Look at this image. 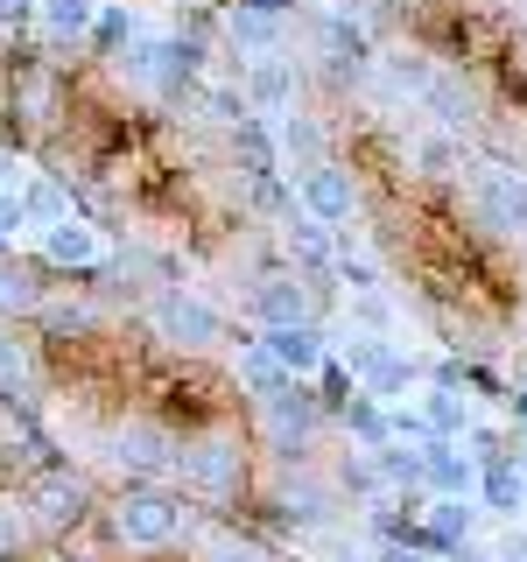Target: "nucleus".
I'll return each mask as SVG.
<instances>
[{
  "instance_id": "1",
  "label": "nucleus",
  "mask_w": 527,
  "mask_h": 562,
  "mask_svg": "<svg viewBox=\"0 0 527 562\" xmlns=\"http://www.w3.org/2000/svg\"><path fill=\"white\" fill-rule=\"evenodd\" d=\"M176 485L183 499H204V506H239L254 492V443H246L239 422H204V429H183L176 443Z\"/></svg>"
},
{
  "instance_id": "2",
  "label": "nucleus",
  "mask_w": 527,
  "mask_h": 562,
  "mask_svg": "<svg viewBox=\"0 0 527 562\" xmlns=\"http://www.w3.org/2000/svg\"><path fill=\"white\" fill-rule=\"evenodd\" d=\"M99 520H105V535L120 541V549H134V555H162L183 541V527H190V506H183V492L176 485H148V479H127L113 492V499H99Z\"/></svg>"
},
{
  "instance_id": "3",
  "label": "nucleus",
  "mask_w": 527,
  "mask_h": 562,
  "mask_svg": "<svg viewBox=\"0 0 527 562\" xmlns=\"http://www.w3.org/2000/svg\"><path fill=\"white\" fill-rule=\"evenodd\" d=\"M22 506H29V520H35V541H64V535H78V527L99 520L92 479L70 471V464H43V471H35V479L22 485Z\"/></svg>"
},
{
  "instance_id": "4",
  "label": "nucleus",
  "mask_w": 527,
  "mask_h": 562,
  "mask_svg": "<svg viewBox=\"0 0 527 562\" xmlns=\"http://www.w3.org/2000/svg\"><path fill=\"white\" fill-rule=\"evenodd\" d=\"M464 211L485 239H514L527 233V176L506 162H479L464 176Z\"/></svg>"
},
{
  "instance_id": "5",
  "label": "nucleus",
  "mask_w": 527,
  "mask_h": 562,
  "mask_svg": "<svg viewBox=\"0 0 527 562\" xmlns=\"http://www.w3.org/2000/svg\"><path fill=\"white\" fill-rule=\"evenodd\" d=\"M176 443H183V429L162 415H127L113 422V464L120 479H148V485H169L176 479Z\"/></svg>"
},
{
  "instance_id": "6",
  "label": "nucleus",
  "mask_w": 527,
  "mask_h": 562,
  "mask_svg": "<svg viewBox=\"0 0 527 562\" xmlns=\"http://www.w3.org/2000/svg\"><path fill=\"white\" fill-rule=\"evenodd\" d=\"M148 324H155V338L176 345V351H211V345L225 338V310H218V303H204V295H198V289H183V281L155 289Z\"/></svg>"
},
{
  "instance_id": "7",
  "label": "nucleus",
  "mask_w": 527,
  "mask_h": 562,
  "mask_svg": "<svg viewBox=\"0 0 527 562\" xmlns=\"http://www.w3.org/2000/svg\"><path fill=\"white\" fill-rule=\"evenodd\" d=\"M8 105H14V127H22V134H49L57 113H70V85L49 64H22V70H14Z\"/></svg>"
},
{
  "instance_id": "8",
  "label": "nucleus",
  "mask_w": 527,
  "mask_h": 562,
  "mask_svg": "<svg viewBox=\"0 0 527 562\" xmlns=\"http://www.w3.org/2000/svg\"><path fill=\"white\" fill-rule=\"evenodd\" d=\"M246 316H254L260 330L310 324V281H303V268H274V274L246 281Z\"/></svg>"
},
{
  "instance_id": "9",
  "label": "nucleus",
  "mask_w": 527,
  "mask_h": 562,
  "mask_svg": "<svg viewBox=\"0 0 527 562\" xmlns=\"http://www.w3.org/2000/svg\"><path fill=\"white\" fill-rule=\"evenodd\" d=\"M295 204L310 211V218H324V225H345L351 211H359V183H351V169L345 162H310V169H295Z\"/></svg>"
},
{
  "instance_id": "10",
  "label": "nucleus",
  "mask_w": 527,
  "mask_h": 562,
  "mask_svg": "<svg viewBox=\"0 0 527 562\" xmlns=\"http://www.w3.org/2000/svg\"><path fill=\"white\" fill-rule=\"evenodd\" d=\"M99 254H105L99 225L70 218V211H64L57 225H43V268H57V274H85V268H99Z\"/></svg>"
},
{
  "instance_id": "11",
  "label": "nucleus",
  "mask_w": 527,
  "mask_h": 562,
  "mask_svg": "<svg viewBox=\"0 0 527 562\" xmlns=\"http://www.w3.org/2000/svg\"><path fill=\"white\" fill-rule=\"evenodd\" d=\"M35 394H43V359L22 330L0 324V408H29Z\"/></svg>"
},
{
  "instance_id": "12",
  "label": "nucleus",
  "mask_w": 527,
  "mask_h": 562,
  "mask_svg": "<svg viewBox=\"0 0 527 562\" xmlns=\"http://www.w3.org/2000/svg\"><path fill=\"white\" fill-rule=\"evenodd\" d=\"M274 351V366L289 380H310V373H324V338H316L310 324H281V330H268V338H260Z\"/></svg>"
},
{
  "instance_id": "13",
  "label": "nucleus",
  "mask_w": 527,
  "mask_h": 562,
  "mask_svg": "<svg viewBox=\"0 0 527 562\" xmlns=\"http://www.w3.org/2000/svg\"><path fill=\"white\" fill-rule=\"evenodd\" d=\"M281 246L295 254V268H330L338 260V225L310 218V211H295L289 225H281Z\"/></svg>"
},
{
  "instance_id": "14",
  "label": "nucleus",
  "mask_w": 527,
  "mask_h": 562,
  "mask_svg": "<svg viewBox=\"0 0 527 562\" xmlns=\"http://www.w3.org/2000/svg\"><path fill=\"white\" fill-rule=\"evenodd\" d=\"M239 99H246V113H289V105H295V70L281 57H260Z\"/></svg>"
},
{
  "instance_id": "15",
  "label": "nucleus",
  "mask_w": 527,
  "mask_h": 562,
  "mask_svg": "<svg viewBox=\"0 0 527 562\" xmlns=\"http://www.w3.org/2000/svg\"><path fill=\"white\" fill-rule=\"evenodd\" d=\"M49 303V281L29 260H0V316H35Z\"/></svg>"
},
{
  "instance_id": "16",
  "label": "nucleus",
  "mask_w": 527,
  "mask_h": 562,
  "mask_svg": "<svg viewBox=\"0 0 527 562\" xmlns=\"http://www.w3.org/2000/svg\"><path fill=\"white\" fill-rule=\"evenodd\" d=\"M190 562H281V555H274L260 535H246V527H211Z\"/></svg>"
},
{
  "instance_id": "17",
  "label": "nucleus",
  "mask_w": 527,
  "mask_h": 562,
  "mask_svg": "<svg viewBox=\"0 0 527 562\" xmlns=\"http://www.w3.org/2000/svg\"><path fill=\"white\" fill-rule=\"evenodd\" d=\"M99 8L105 0H35V22L57 35V43H85L92 22H99Z\"/></svg>"
},
{
  "instance_id": "18",
  "label": "nucleus",
  "mask_w": 527,
  "mask_h": 562,
  "mask_svg": "<svg viewBox=\"0 0 527 562\" xmlns=\"http://www.w3.org/2000/svg\"><path fill=\"white\" fill-rule=\"evenodd\" d=\"M29 549H35V520H29L22 492L0 485V562H22Z\"/></svg>"
},
{
  "instance_id": "19",
  "label": "nucleus",
  "mask_w": 527,
  "mask_h": 562,
  "mask_svg": "<svg viewBox=\"0 0 527 562\" xmlns=\"http://www.w3.org/2000/svg\"><path fill=\"white\" fill-rule=\"evenodd\" d=\"M281 148H289V162H295V169L324 162V134H316V120H303V113H281Z\"/></svg>"
},
{
  "instance_id": "20",
  "label": "nucleus",
  "mask_w": 527,
  "mask_h": 562,
  "mask_svg": "<svg viewBox=\"0 0 527 562\" xmlns=\"http://www.w3.org/2000/svg\"><path fill=\"white\" fill-rule=\"evenodd\" d=\"M239 380L254 386V401H260V394H281V386H289V373L274 366V351H268V345H246V351H239Z\"/></svg>"
},
{
  "instance_id": "21",
  "label": "nucleus",
  "mask_w": 527,
  "mask_h": 562,
  "mask_svg": "<svg viewBox=\"0 0 527 562\" xmlns=\"http://www.w3.org/2000/svg\"><path fill=\"white\" fill-rule=\"evenodd\" d=\"M22 211H29V225H57L64 211H70V198L43 176V183H29V190H22Z\"/></svg>"
},
{
  "instance_id": "22",
  "label": "nucleus",
  "mask_w": 527,
  "mask_h": 562,
  "mask_svg": "<svg viewBox=\"0 0 527 562\" xmlns=\"http://www.w3.org/2000/svg\"><path fill=\"white\" fill-rule=\"evenodd\" d=\"M422 422H429V436H450V429H464V422H471V401H457L450 386H436V394H429V415H422Z\"/></svg>"
},
{
  "instance_id": "23",
  "label": "nucleus",
  "mask_w": 527,
  "mask_h": 562,
  "mask_svg": "<svg viewBox=\"0 0 527 562\" xmlns=\"http://www.w3.org/2000/svg\"><path fill=\"white\" fill-rule=\"evenodd\" d=\"M457 140H422V176H457Z\"/></svg>"
},
{
  "instance_id": "24",
  "label": "nucleus",
  "mask_w": 527,
  "mask_h": 562,
  "mask_svg": "<svg viewBox=\"0 0 527 562\" xmlns=\"http://www.w3.org/2000/svg\"><path fill=\"white\" fill-rule=\"evenodd\" d=\"M22 225H29V211H22V190H8V183H0V239H14Z\"/></svg>"
},
{
  "instance_id": "25",
  "label": "nucleus",
  "mask_w": 527,
  "mask_h": 562,
  "mask_svg": "<svg viewBox=\"0 0 527 562\" xmlns=\"http://www.w3.org/2000/svg\"><path fill=\"white\" fill-rule=\"evenodd\" d=\"M373 562H429V549H422V541L408 535V541H386V549H380Z\"/></svg>"
},
{
  "instance_id": "26",
  "label": "nucleus",
  "mask_w": 527,
  "mask_h": 562,
  "mask_svg": "<svg viewBox=\"0 0 527 562\" xmlns=\"http://www.w3.org/2000/svg\"><path fill=\"white\" fill-rule=\"evenodd\" d=\"M35 22V0H0V29H29Z\"/></svg>"
},
{
  "instance_id": "27",
  "label": "nucleus",
  "mask_w": 527,
  "mask_h": 562,
  "mask_svg": "<svg viewBox=\"0 0 527 562\" xmlns=\"http://www.w3.org/2000/svg\"><path fill=\"white\" fill-rule=\"evenodd\" d=\"M8 169H14V162H8V148H0V183H8Z\"/></svg>"
}]
</instances>
